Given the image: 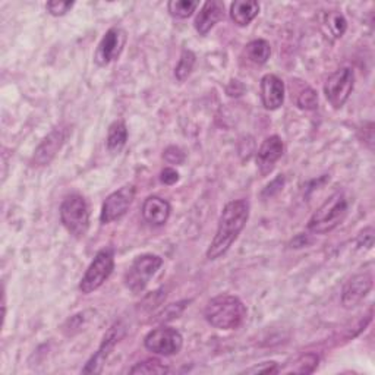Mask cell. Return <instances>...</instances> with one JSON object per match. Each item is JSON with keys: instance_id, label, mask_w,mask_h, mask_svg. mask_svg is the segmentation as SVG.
Masks as SVG:
<instances>
[{"instance_id": "1", "label": "cell", "mask_w": 375, "mask_h": 375, "mask_svg": "<svg viewBox=\"0 0 375 375\" xmlns=\"http://www.w3.org/2000/svg\"><path fill=\"white\" fill-rule=\"evenodd\" d=\"M249 219V203L246 200H233L227 203L220 214L219 226L207 249V258L214 261L223 256L238 239Z\"/></svg>"}, {"instance_id": "2", "label": "cell", "mask_w": 375, "mask_h": 375, "mask_svg": "<svg viewBox=\"0 0 375 375\" xmlns=\"http://www.w3.org/2000/svg\"><path fill=\"white\" fill-rule=\"evenodd\" d=\"M246 314V306L238 296L223 293L207 304L204 319L214 328L234 330L244 324Z\"/></svg>"}, {"instance_id": "3", "label": "cell", "mask_w": 375, "mask_h": 375, "mask_svg": "<svg viewBox=\"0 0 375 375\" xmlns=\"http://www.w3.org/2000/svg\"><path fill=\"white\" fill-rule=\"evenodd\" d=\"M349 203L343 192L338 191L317 208L306 225L308 230L315 234H326L339 227L346 219Z\"/></svg>"}, {"instance_id": "4", "label": "cell", "mask_w": 375, "mask_h": 375, "mask_svg": "<svg viewBox=\"0 0 375 375\" xmlns=\"http://www.w3.org/2000/svg\"><path fill=\"white\" fill-rule=\"evenodd\" d=\"M61 222L76 239H83L90 227V207L80 194H71L61 206Z\"/></svg>"}, {"instance_id": "5", "label": "cell", "mask_w": 375, "mask_h": 375, "mask_svg": "<svg viewBox=\"0 0 375 375\" xmlns=\"http://www.w3.org/2000/svg\"><path fill=\"white\" fill-rule=\"evenodd\" d=\"M114 270V252L112 248H103L98 251L94 260L85 270L80 282V290L84 294H90L100 289L110 278Z\"/></svg>"}, {"instance_id": "6", "label": "cell", "mask_w": 375, "mask_h": 375, "mask_svg": "<svg viewBox=\"0 0 375 375\" xmlns=\"http://www.w3.org/2000/svg\"><path fill=\"white\" fill-rule=\"evenodd\" d=\"M163 266V258L154 254H144L136 256L125 274V286L133 293H143L154 278L155 273Z\"/></svg>"}, {"instance_id": "7", "label": "cell", "mask_w": 375, "mask_h": 375, "mask_svg": "<svg viewBox=\"0 0 375 375\" xmlns=\"http://www.w3.org/2000/svg\"><path fill=\"white\" fill-rule=\"evenodd\" d=\"M355 87V73L349 66L333 72L324 84V94L334 109H340L349 100Z\"/></svg>"}, {"instance_id": "8", "label": "cell", "mask_w": 375, "mask_h": 375, "mask_svg": "<svg viewBox=\"0 0 375 375\" xmlns=\"http://www.w3.org/2000/svg\"><path fill=\"white\" fill-rule=\"evenodd\" d=\"M144 346L162 357H172V355L179 353L184 346L182 334L172 327H159L151 330L144 339Z\"/></svg>"}, {"instance_id": "9", "label": "cell", "mask_w": 375, "mask_h": 375, "mask_svg": "<svg viewBox=\"0 0 375 375\" xmlns=\"http://www.w3.org/2000/svg\"><path fill=\"white\" fill-rule=\"evenodd\" d=\"M136 189L132 184L124 185L117 191L112 192L106 201L103 203L102 213H100V222L103 225H110L116 220H121L122 217L128 213L129 207L135 200Z\"/></svg>"}, {"instance_id": "10", "label": "cell", "mask_w": 375, "mask_h": 375, "mask_svg": "<svg viewBox=\"0 0 375 375\" xmlns=\"http://www.w3.org/2000/svg\"><path fill=\"white\" fill-rule=\"evenodd\" d=\"M124 335H125V326L121 321L114 323L105 334V338L100 346H98L97 352L83 368V374H100L103 371L105 364L110 358L113 349L124 339Z\"/></svg>"}, {"instance_id": "11", "label": "cell", "mask_w": 375, "mask_h": 375, "mask_svg": "<svg viewBox=\"0 0 375 375\" xmlns=\"http://www.w3.org/2000/svg\"><path fill=\"white\" fill-rule=\"evenodd\" d=\"M128 35L124 28L113 27L110 28L100 40L94 53V62L97 66L105 68L121 56L124 47L126 46Z\"/></svg>"}, {"instance_id": "12", "label": "cell", "mask_w": 375, "mask_h": 375, "mask_svg": "<svg viewBox=\"0 0 375 375\" xmlns=\"http://www.w3.org/2000/svg\"><path fill=\"white\" fill-rule=\"evenodd\" d=\"M69 136V128L66 125H57L54 126L50 133L44 138V140L38 144V147L34 151L32 155V166L35 167H44L49 166L54 157L57 155V153L61 151V148L64 147L65 141L68 140Z\"/></svg>"}, {"instance_id": "13", "label": "cell", "mask_w": 375, "mask_h": 375, "mask_svg": "<svg viewBox=\"0 0 375 375\" xmlns=\"http://www.w3.org/2000/svg\"><path fill=\"white\" fill-rule=\"evenodd\" d=\"M372 283H374L372 274L368 271L352 275L342 289L343 308L353 309L355 306H358L367 298V294L371 292Z\"/></svg>"}, {"instance_id": "14", "label": "cell", "mask_w": 375, "mask_h": 375, "mask_svg": "<svg viewBox=\"0 0 375 375\" xmlns=\"http://www.w3.org/2000/svg\"><path fill=\"white\" fill-rule=\"evenodd\" d=\"M285 153V144L282 138L278 135H271L263 141L258 154H256V165L263 176H267L278 163Z\"/></svg>"}, {"instance_id": "15", "label": "cell", "mask_w": 375, "mask_h": 375, "mask_svg": "<svg viewBox=\"0 0 375 375\" xmlns=\"http://www.w3.org/2000/svg\"><path fill=\"white\" fill-rule=\"evenodd\" d=\"M261 102L267 110H278L285 103V83L278 75L267 73L261 78Z\"/></svg>"}, {"instance_id": "16", "label": "cell", "mask_w": 375, "mask_h": 375, "mask_svg": "<svg viewBox=\"0 0 375 375\" xmlns=\"http://www.w3.org/2000/svg\"><path fill=\"white\" fill-rule=\"evenodd\" d=\"M222 19H225V5L219 0H208L195 16L194 27L200 35H207Z\"/></svg>"}, {"instance_id": "17", "label": "cell", "mask_w": 375, "mask_h": 375, "mask_svg": "<svg viewBox=\"0 0 375 375\" xmlns=\"http://www.w3.org/2000/svg\"><path fill=\"white\" fill-rule=\"evenodd\" d=\"M141 213L147 223L153 226H163L169 220L172 206L169 204V201L160 198V196L150 195L143 204Z\"/></svg>"}, {"instance_id": "18", "label": "cell", "mask_w": 375, "mask_h": 375, "mask_svg": "<svg viewBox=\"0 0 375 375\" xmlns=\"http://www.w3.org/2000/svg\"><path fill=\"white\" fill-rule=\"evenodd\" d=\"M230 18L232 21L238 27L249 25L254 19L260 13V4L254 2V0H236L230 5Z\"/></svg>"}, {"instance_id": "19", "label": "cell", "mask_w": 375, "mask_h": 375, "mask_svg": "<svg viewBox=\"0 0 375 375\" xmlns=\"http://www.w3.org/2000/svg\"><path fill=\"white\" fill-rule=\"evenodd\" d=\"M292 98L302 110H315L319 107V94L305 83H292Z\"/></svg>"}, {"instance_id": "20", "label": "cell", "mask_w": 375, "mask_h": 375, "mask_svg": "<svg viewBox=\"0 0 375 375\" xmlns=\"http://www.w3.org/2000/svg\"><path fill=\"white\" fill-rule=\"evenodd\" d=\"M128 141V128L124 121H114L107 131L106 145L112 154H117L124 150Z\"/></svg>"}, {"instance_id": "21", "label": "cell", "mask_w": 375, "mask_h": 375, "mask_svg": "<svg viewBox=\"0 0 375 375\" xmlns=\"http://www.w3.org/2000/svg\"><path fill=\"white\" fill-rule=\"evenodd\" d=\"M320 357L317 353H302L298 358L293 359L292 364H287L286 368H279V372L285 374H312L319 368Z\"/></svg>"}, {"instance_id": "22", "label": "cell", "mask_w": 375, "mask_h": 375, "mask_svg": "<svg viewBox=\"0 0 375 375\" xmlns=\"http://www.w3.org/2000/svg\"><path fill=\"white\" fill-rule=\"evenodd\" d=\"M245 56L254 65H266L271 56V46L267 40H263V38L252 40L245 46Z\"/></svg>"}, {"instance_id": "23", "label": "cell", "mask_w": 375, "mask_h": 375, "mask_svg": "<svg viewBox=\"0 0 375 375\" xmlns=\"http://www.w3.org/2000/svg\"><path fill=\"white\" fill-rule=\"evenodd\" d=\"M323 27L326 28V32L333 38V40H338V38H342L345 35L347 30V21L342 12L330 11L324 13Z\"/></svg>"}, {"instance_id": "24", "label": "cell", "mask_w": 375, "mask_h": 375, "mask_svg": "<svg viewBox=\"0 0 375 375\" xmlns=\"http://www.w3.org/2000/svg\"><path fill=\"white\" fill-rule=\"evenodd\" d=\"M196 64V56L192 50H182L181 57H179V62H177L176 68H174V78L179 83H185L188 78L191 76L194 68Z\"/></svg>"}, {"instance_id": "25", "label": "cell", "mask_w": 375, "mask_h": 375, "mask_svg": "<svg viewBox=\"0 0 375 375\" xmlns=\"http://www.w3.org/2000/svg\"><path fill=\"white\" fill-rule=\"evenodd\" d=\"M198 6L200 4L196 0H170L167 4V11L176 19H186Z\"/></svg>"}, {"instance_id": "26", "label": "cell", "mask_w": 375, "mask_h": 375, "mask_svg": "<svg viewBox=\"0 0 375 375\" xmlns=\"http://www.w3.org/2000/svg\"><path fill=\"white\" fill-rule=\"evenodd\" d=\"M131 374H166L169 372V367L165 365L159 359H145L143 362H138L135 367L129 369Z\"/></svg>"}, {"instance_id": "27", "label": "cell", "mask_w": 375, "mask_h": 375, "mask_svg": "<svg viewBox=\"0 0 375 375\" xmlns=\"http://www.w3.org/2000/svg\"><path fill=\"white\" fill-rule=\"evenodd\" d=\"M73 5L75 4L69 0H52L46 4V9L52 16H64L73 8Z\"/></svg>"}, {"instance_id": "28", "label": "cell", "mask_w": 375, "mask_h": 375, "mask_svg": "<svg viewBox=\"0 0 375 375\" xmlns=\"http://www.w3.org/2000/svg\"><path fill=\"white\" fill-rule=\"evenodd\" d=\"M163 159L169 165H182L185 162V153L179 147L170 145L163 151Z\"/></svg>"}, {"instance_id": "29", "label": "cell", "mask_w": 375, "mask_h": 375, "mask_svg": "<svg viewBox=\"0 0 375 375\" xmlns=\"http://www.w3.org/2000/svg\"><path fill=\"white\" fill-rule=\"evenodd\" d=\"M84 323H85V312L76 314V315H73V317H71V319L65 323V326H64V331L69 330L68 335H69V334H73V331H78V330H80V328L84 326Z\"/></svg>"}, {"instance_id": "30", "label": "cell", "mask_w": 375, "mask_h": 375, "mask_svg": "<svg viewBox=\"0 0 375 375\" xmlns=\"http://www.w3.org/2000/svg\"><path fill=\"white\" fill-rule=\"evenodd\" d=\"M186 304H189L188 301H182V302H177V304H172L165 312H163V315H165V317L162 319V320H165V321H167V320H173V319H177V317H179V315L182 314V311L185 309V306H186Z\"/></svg>"}, {"instance_id": "31", "label": "cell", "mask_w": 375, "mask_h": 375, "mask_svg": "<svg viewBox=\"0 0 375 375\" xmlns=\"http://www.w3.org/2000/svg\"><path fill=\"white\" fill-rule=\"evenodd\" d=\"M246 374H278L279 368L275 362H264L261 365H255L245 371Z\"/></svg>"}, {"instance_id": "32", "label": "cell", "mask_w": 375, "mask_h": 375, "mask_svg": "<svg viewBox=\"0 0 375 375\" xmlns=\"http://www.w3.org/2000/svg\"><path fill=\"white\" fill-rule=\"evenodd\" d=\"M358 245L365 249H371L374 245V229L372 227H367L364 229L359 236H358Z\"/></svg>"}, {"instance_id": "33", "label": "cell", "mask_w": 375, "mask_h": 375, "mask_svg": "<svg viewBox=\"0 0 375 375\" xmlns=\"http://www.w3.org/2000/svg\"><path fill=\"white\" fill-rule=\"evenodd\" d=\"M160 181L165 185H173L179 181V173H177L173 167H166L160 173Z\"/></svg>"}, {"instance_id": "34", "label": "cell", "mask_w": 375, "mask_h": 375, "mask_svg": "<svg viewBox=\"0 0 375 375\" xmlns=\"http://www.w3.org/2000/svg\"><path fill=\"white\" fill-rule=\"evenodd\" d=\"M283 185H285V177L280 174L279 177H275V179L264 189L263 196H273L274 194L280 192L282 188H283Z\"/></svg>"}, {"instance_id": "35", "label": "cell", "mask_w": 375, "mask_h": 375, "mask_svg": "<svg viewBox=\"0 0 375 375\" xmlns=\"http://www.w3.org/2000/svg\"><path fill=\"white\" fill-rule=\"evenodd\" d=\"M362 129H364L362 140L368 145V148L372 151V145H374V125H372V122L364 124V128Z\"/></svg>"}]
</instances>
